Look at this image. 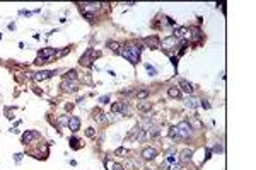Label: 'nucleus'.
<instances>
[{
  "label": "nucleus",
  "instance_id": "f704fd0d",
  "mask_svg": "<svg viewBox=\"0 0 256 170\" xmlns=\"http://www.w3.org/2000/svg\"><path fill=\"white\" fill-rule=\"evenodd\" d=\"M200 105H202V107H203V109H210V102H208V100H200Z\"/></svg>",
  "mask_w": 256,
  "mask_h": 170
},
{
  "label": "nucleus",
  "instance_id": "423d86ee",
  "mask_svg": "<svg viewBox=\"0 0 256 170\" xmlns=\"http://www.w3.org/2000/svg\"><path fill=\"white\" fill-rule=\"evenodd\" d=\"M143 44L149 48V49H159V48L162 46V42H161V39L157 38V36H149V38H145L143 39Z\"/></svg>",
  "mask_w": 256,
  "mask_h": 170
},
{
  "label": "nucleus",
  "instance_id": "72a5a7b5",
  "mask_svg": "<svg viewBox=\"0 0 256 170\" xmlns=\"http://www.w3.org/2000/svg\"><path fill=\"white\" fill-rule=\"evenodd\" d=\"M213 151H215V153H222V151H224V146L220 145V143H217V145H215V148H213Z\"/></svg>",
  "mask_w": 256,
  "mask_h": 170
},
{
  "label": "nucleus",
  "instance_id": "4c0bfd02",
  "mask_svg": "<svg viewBox=\"0 0 256 170\" xmlns=\"http://www.w3.org/2000/svg\"><path fill=\"white\" fill-rule=\"evenodd\" d=\"M174 162H176V156H174V155H169V156H167V163H171V165H172Z\"/></svg>",
  "mask_w": 256,
  "mask_h": 170
},
{
  "label": "nucleus",
  "instance_id": "c9c22d12",
  "mask_svg": "<svg viewBox=\"0 0 256 170\" xmlns=\"http://www.w3.org/2000/svg\"><path fill=\"white\" fill-rule=\"evenodd\" d=\"M171 170H183V165H181V163H172V165H171Z\"/></svg>",
  "mask_w": 256,
  "mask_h": 170
},
{
  "label": "nucleus",
  "instance_id": "9b49d317",
  "mask_svg": "<svg viewBox=\"0 0 256 170\" xmlns=\"http://www.w3.org/2000/svg\"><path fill=\"white\" fill-rule=\"evenodd\" d=\"M186 123L190 124V128H191V129H203V123H202V121L198 119V116H196V114L190 116Z\"/></svg>",
  "mask_w": 256,
  "mask_h": 170
},
{
  "label": "nucleus",
  "instance_id": "4be33fe9",
  "mask_svg": "<svg viewBox=\"0 0 256 170\" xmlns=\"http://www.w3.org/2000/svg\"><path fill=\"white\" fill-rule=\"evenodd\" d=\"M138 126L142 128L143 131H147L149 128H150V126H152V119H150V118H143V119H142V121H140V123H138Z\"/></svg>",
  "mask_w": 256,
  "mask_h": 170
},
{
  "label": "nucleus",
  "instance_id": "e433bc0d",
  "mask_svg": "<svg viewBox=\"0 0 256 170\" xmlns=\"http://www.w3.org/2000/svg\"><path fill=\"white\" fill-rule=\"evenodd\" d=\"M114 153H116L118 156H121V155H126V150H125V148H118V150L114 151Z\"/></svg>",
  "mask_w": 256,
  "mask_h": 170
},
{
  "label": "nucleus",
  "instance_id": "9d476101",
  "mask_svg": "<svg viewBox=\"0 0 256 170\" xmlns=\"http://www.w3.org/2000/svg\"><path fill=\"white\" fill-rule=\"evenodd\" d=\"M53 75H57V70H53V71L41 70V71H38V73H33V78L36 82H43V80H46V78H50V77H53Z\"/></svg>",
  "mask_w": 256,
  "mask_h": 170
},
{
  "label": "nucleus",
  "instance_id": "c756f323",
  "mask_svg": "<svg viewBox=\"0 0 256 170\" xmlns=\"http://www.w3.org/2000/svg\"><path fill=\"white\" fill-rule=\"evenodd\" d=\"M85 136H87V138H94L96 136V129H94V128H87V129H85Z\"/></svg>",
  "mask_w": 256,
  "mask_h": 170
},
{
  "label": "nucleus",
  "instance_id": "cd10ccee",
  "mask_svg": "<svg viewBox=\"0 0 256 170\" xmlns=\"http://www.w3.org/2000/svg\"><path fill=\"white\" fill-rule=\"evenodd\" d=\"M63 80H77V71L75 70H70V71H67V75Z\"/></svg>",
  "mask_w": 256,
  "mask_h": 170
},
{
  "label": "nucleus",
  "instance_id": "f3484780",
  "mask_svg": "<svg viewBox=\"0 0 256 170\" xmlns=\"http://www.w3.org/2000/svg\"><path fill=\"white\" fill-rule=\"evenodd\" d=\"M191 155H193V150L191 148H185L181 151V163H188L191 160Z\"/></svg>",
  "mask_w": 256,
  "mask_h": 170
},
{
  "label": "nucleus",
  "instance_id": "473e14b6",
  "mask_svg": "<svg viewBox=\"0 0 256 170\" xmlns=\"http://www.w3.org/2000/svg\"><path fill=\"white\" fill-rule=\"evenodd\" d=\"M99 102H101V104H109V95H101Z\"/></svg>",
  "mask_w": 256,
  "mask_h": 170
},
{
  "label": "nucleus",
  "instance_id": "b1692460",
  "mask_svg": "<svg viewBox=\"0 0 256 170\" xmlns=\"http://www.w3.org/2000/svg\"><path fill=\"white\" fill-rule=\"evenodd\" d=\"M169 136L174 140V141H181V136H179V131H178V128L176 126H172L169 129Z\"/></svg>",
  "mask_w": 256,
  "mask_h": 170
},
{
  "label": "nucleus",
  "instance_id": "a211bd4d",
  "mask_svg": "<svg viewBox=\"0 0 256 170\" xmlns=\"http://www.w3.org/2000/svg\"><path fill=\"white\" fill-rule=\"evenodd\" d=\"M179 87L185 90L186 94H193V90H195V89H193V85H191L188 80H183V78L179 80Z\"/></svg>",
  "mask_w": 256,
  "mask_h": 170
},
{
  "label": "nucleus",
  "instance_id": "0eeeda50",
  "mask_svg": "<svg viewBox=\"0 0 256 170\" xmlns=\"http://www.w3.org/2000/svg\"><path fill=\"white\" fill-rule=\"evenodd\" d=\"M77 87H79V82H77V80H63L62 83H60V89H62V92H70V94H74V92H75Z\"/></svg>",
  "mask_w": 256,
  "mask_h": 170
},
{
  "label": "nucleus",
  "instance_id": "7ed1b4c3",
  "mask_svg": "<svg viewBox=\"0 0 256 170\" xmlns=\"http://www.w3.org/2000/svg\"><path fill=\"white\" fill-rule=\"evenodd\" d=\"M111 111L114 114H121V116H128L130 114V105H128L126 100H120V102H114L111 105Z\"/></svg>",
  "mask_w": 256,
  "mask_h": 170
},
{
  "label": "nucleus",
  "instance_id": "f8f14e48",
  "mask_svg": "<svg viewBox=\"0 0 256 170\" xmlns=\"http://www.w3.org/2000/svg\"><path fill=\"white\" fill-rule=\"evenodd\" d=\"M156 156H157V150H156V148L147 146V148H143V150H142V158H143V160H154Z\"/></svg>",
  "mask_w": 256,
  "mask_h": 170
},
{
  "label": "nucleus",
  "instance_id": "2f4dec72",
  "mask_svg": "<svg viewBox=\"0 0 256 170\" xmlns=\"http://www.w3.org/2000/svg\"><path fill=\"white\" fill-rule=\"evenodd\" d=\"M70 143H72V148H74V150H77V148L80 146V145H79V140H77V138H72V140H70Z\"/></svg>",
  "mask_w": 256,
  "mask_h": 170
},
{
  "label": "nucleus",
  "instance_id": "412c9836",
  "mask_svg": "<svg viewBox=\"0 0 256 170\" xmlns=\"http://www.w3.org/2000/svg\"><path fill=\"white\" fill-rule=\"evenodd\" d=\"M147 134L150 138H157L159 134H161V128H159V126H150L147 129Z\"/></svg>",
  "mask_w": 256,
  "mask_h": 170
},
{
  "label": "nucleus",
  "instance_id": "5701e85b",
  "mask_svg": "<svg viewBox=\"0 0 256 170\" xmlns=\"http://www.w3.org/2000/svg\"><path fill=\"white\" fill-rule=\"evenodd\" d=\"M185 105L188 109H196V105H198V100L195 99V97H188V99L185 100Z\"/></svg>",
  "mask_w": 256,
  "mask_h": 170
},
{
  "label": "nucleus",
  "instance_id": "dca6fc26",
  "mask_svg": "<svg viewBox=\"0 0 256 170\" xmlns=\"http://www.w3.org/2000/svg\"><path fill=\"white\" fill-rule=\"evenodd\" d=\"M92 119H94L96 123H104L106 121V114L101 111V109H94L92 111Z\"/></svg>",
  "mask_w": 256,
  "mask_h": 170
},
{
  "label": "nucleus",
  "instance_id": "2eb2a0df",
  "mask_svg": "<svg viewBox=\"0 0 256 170\" xmlns=\"http://www.w3.org/2000/svg\"><path fill=\"white\" fill-rule=\"evenodd\" d=\"M34 138H38V133L36 131H26L22 134V145H29Z\"/></svg>",
  "mask_w": 256,
  "mask_h": 170
},
{
  "label": "nucleus",
  "instance_id": "393cba45",
  "mask_svg": "<svg viewBox=\"0 0 256 170\" xmlns=\"http://www.w3.org/2000/svg\"><path fill=\"white\" fill-rule=\"evenodd\" d=\"M135 97H137V99H140V100H145L149 97V90H135Z\"/></svg>",
  "mask_w": 256,
  "mask_h": 170
},
{
  "label": "nucleus",
  "instance_id": "4468645a",
  "mask_svg": "<svg viewBox=\"0 0 256 170\" xmlns=\"http://www.w3.org/2000/svg\"><path fill=\"white\" fill-rule=\"evenodd\" d=\"M178 41H179V39H176L174 36L166 38L164 39V48H162V49H172V48H178Z\"/></svg>",
  "mask_w": 256,
  "mask_h": 170
},
{
  "label": "nucleus",
  "instance_id": "7c9ffc66",
  "mask_svg": "<svg viewBox=\"0 0 256 170\" xmlns=\"http://www.w3.org/2000/svg\"><path fill=\"white\" fill-rule=\"evenodd\" d=\"M58 124L60 126H68V116H62V118L58 119Z\"/></svg>",
  "mask_w": 256,
  "mask_h": 170
},
{
  "label": "nucleus",
  "instance_id": "ea45409f",
  "mask_svg": "<svg viewBox=\"0 0 256 170\" xmlns=\"http://www.w3.org/2000/svg\"><path fill=\"white\" fill-rule=\"evenodd\" d=\"M109 167H113L114 170H123V167H121V165H116V163H109Z\"/></svg>",
  "mask_w": 256,
  "mask_h": 170
},
{
  "label": "nucleus",
  "instance_id": "a19ab883",
  "mask_svg": "<svg viewBox=\"0 0 256 170\" xmlns=\"http://www.w3.org/2000/svg\"><path fill=\"white\" fill-rule=\"evenodd\" d=\"M171 63H172V65H178V58H176V56H171Z\"/></svg>",
  "mask_w": 256,
  "mask_h": 170
},
{
  "label": "nucleus",
  "instance_id": "c85d7f7f",
  "mask_svg": "<svg viewBox=\"0 0 256 170\" xmlns=\"http://www.w3.org/2000/svg\"><path fill=\"white\" fill-rule=\"evenodd\" d=\"M145 70L149 71V75H150V77H156L157 75V70L150 65V63H145Z\"/></svg>",
  "mask_w": 256,
  "mask_h": 170
},
{
  "label": "nucleus",
  "instance_id": "a878e982",
  "mask_svg": "<svg viewBox=\"0 0 256 170\" xmlns=\"http://www.w3.org/2000/svg\"><path fill=\"white\" fill-rule=\"evenodd\" d=\"M186 33H188V29H186V27H178V29L174 31V34H172V36H174L176 39H181Z\"/></svg>",
  "mask_w": 256,
  "mask_h": 170
},
{
  "label": "nucleus",
  "instance_id": "20e7f679",
  "mask_svg": "<svg viewBox=\"0 0 256 170\" xmlns=\"http://www.w3.org/2000/svg\"><path fill=\"white\" fill-rule=\"evenodd\" d=\"M101 5L103 4H99V2H84V4H79V7H80L82 14H92L96 10H99Z\"/></svg>",
  "mask_w": 256,
  "mask_h": 170
},
{
  "label": "nucleus",
  "instance_id": "f257e3e1",
  "mask_svg": "<svg viewBox=\"0 0 256 170\" xmlns=\"http://www.w3.org/2000/svg\"><path fill=\"white\" fill-rule=\"evenodd\" d=\"M140 51H142V48H138V44H126L121 49V56L128 60L132 65H137L140 60Z\"/></svg>",
  "mask_w": 256,
  "mask_h": 170
},
{
  "label": "nucleus",
  "instance_id": "6ab92c4d",
  "mask_svg": "<svg viewBox=\"0 0 256 170\" xmlns=\"http://www.w3.org/2000/svg\"><path fill=\"white\" fill-rule=\"evenodd\" d=\"M167 95L171 99H181V90L178 87H169L167 89Z\"/></svg>",
  "mask_w": 256,
  "mask_h": 170
},
{
  "label": "nucleus",
  "instance_id": "39448f33",
  "mask_svg": "<svg viewBox=\"0 0 256 170\" xmlns=\"http://www.w3.org/2000/svg\"><path fill=\"white\" fill-rule=\"evenodd\" d=\"M145 136H147V134H145V131H143L142 128L138 126H135V128H132V129H130V133H128V138H130V140H137V141H143V140H145Z\"/></svg>",
  "mask_w": 256,
  "mask_h": 170
},
{
  "label": "nucleus",
  "instance_id": "bb28decb",
  "mask_svg": "<svg viewBox=\"0 0 256 170\" xmlns=\"http://www.w3.org/2000/svg\"><path fill=\"white\" fill-rule=\"evenodd\" d=\"M108 48L111 49L113 53H120V42H116V41H108Z\"/></svg>",
  "mask_w": 256,
  "mask_h": 170
},
{
  "label": "nucleus",
  "instance_id": "6e6552de",
  "mask_svg": "<svg viewBox=\"0 0 256 170\" xmlns=\"http://www.w3.org/2000/svg\"><path fill=\"white\" fill-rule=\"evenodd\" d=\"M178 131H179V136H181V140H188V138L191 136V128H190V124L186 123V121H183V123H179L178 124Z\"/></svg>",
  "mask_w": 256,
  "mask_h": 170
},
{
  "label": "nucleus",
  "instance_id": "ddd939ff",
  "mask_svg": "<svg viewBox=\"0 0 256 170\" xmlns=\"http://www.w3.org/2000/svg\"><path fill=\"white\" fill-rule=\"evenodd\" d=\"M68 129L74 131V133L80 129V119L77 118V116H70V118H68Z\"/></svg>",
  "mask_w": 256,
  "mask_h": 170
},
{
  "label": "nucleus",
  "instance_id": "1a4fd4ad",
  "mask_svg": "<svg viewBox=\"0 0 256 170\" xmlns=\"http://www.w3.org/2000/svg\"><path fill=\"white\" fill-rule=\"evenodd\" d=\"M94 55H96V51L92 49V48H89V49H87V51L80 56V61H79V63L84 65V66H90V65H92V56H94Z\"/></svg>",
  "mask_w": 256,
  "mask_h": 170
},
{
  "label": "nucleus",
  "instance_id": "aec40b11",
  "mask_svg": "<svg viewBox=\"0 0 256 170\" xmlns=\"http://www.w3.org/2000/svg\"><path fill=\"white\" fill-rule=\"evenodd\" d=\"M137 109L140 111V112H149V111L152 109V104H150V102L142 100V102H138V104H137Z\"/></svg>",
  "mask_w": 256,
  "mask_h": 170
},
{
  "label": "nucleus",
  "instance_id": "f03ea898",
  "mask_svg": "<svg viewBox=\"0 0 256 170\" xmlns=\"http://www.w3.org/2000/svg\"><path fill=\"white\" fill-rule=\"evenodd\" d=\"M57 48H44V49H41V51L38 53V56H36V60H34V63L36 65H43V63H48L50 60H51L55 55H57Z\"/></svg>",
  "mask_w": 256,
  "mask_h": 170
},
{
  "label": "nucleus",
  "instance_id": "58836bf2",
  "mask_svg": "<svg viewBox=\"0 0 256 170\" xmlns=\"http://www.w3.org/2000/svg\"><path fill=\"white\" fill-rule=\"evenodd\" d=\"M22 156H24L22 153H15V155H14V160H15V162H21V160H22Z\"/></svg>",
  "mask_w": 256,
  "mask_h": 170
}]
</instances>
